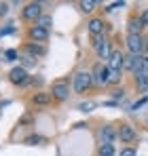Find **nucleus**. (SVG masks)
<instances>
[{"label":"nucleus","instance_id":"obj_1","mask_svg":"<svg viewBox=\"0 0 148 156\" xmlns=\"http://www.w3.org/2000/svg\"><path fill=\"white\" fill-rule=\"evenodd\" d=\"M91 89H95L91 70H76L72 76V91L76 95H87Z\"/></svg>","mask_w":148,"mask_h":156},{"label":"nucleus","instance_id":"obj_2","mask_svg":"<svg viewBox=\"0 0 148 156\" xmlns=\"http://www.w3.org/2000/svg\"><path fill=\"white\" fill-rule=\"evenodd\" d=\"M70 82L66 80V78H59V80H53L49 87V93L51 97H53V101L55 104H64V101H68L70 99Z\"/></svg>","mask_w":148,"mask_h":156},{"label":"nucleus","instance_id":"obj_3","mask_svg":"<svg viewBox=\"0 0 148 156\" xmlns=\"http://www.w3.org/2000/svg\"><path fill=\"white\" fill-rule=\"evenodd\" d=\"M110 30H112V26H110L104 17H99V15L89 17V21H87V32H89V36H108Z\"/></svg>","mask_w":148,"mask_h":156},{"label":"nucleus","instance_id":"obj_4","mask_svg":"<svg viewBox=\"0 0 148 156\" xmlns=\"http://www.w3.org/2000/svg\"><path fill=\"white\" fill-rule=\"evenodd\" d=\"M45 13H43V2H28V4H24V9H21V21L24 23H36L40 17H43Z\"/></svg>","mask_w":148,"mask_h":156},{"label":"nucleus","instance_id":"obj_5","mask_svg":"<svg viewBox=\"0 0 148 156\" xmlns=\"http://www.w3.org/2000/svg\"><path fill=\"white\" fill-rule=\"evenodd\" d=\"M91 74H93V84L95 89H104L108 87V78H110V68L102 61H95L93 68H91Z\"/></svg>","mask_w":148,"mask_h":156},{"label":"nucleus","instance_id":"obj_6","mask_svg":"<svg viewBox=\"0 0 148 156\" xmlns=\"http://www.w3.org/2000/svg\"><path fill=\"white\" fill-rule=\"evenodd\" d=\"M30 72L21 68V66H13L11 70H9V74H6V80L13 84V87H28V82H30Z\"/></svg>","mask_w":148,"mask_h":156},{"label":"nucleus","instance_id":"obj_7","mask_svg":"<svg viewBox=\"0 0 148 156\" xmlns=\"http://www.w3.org/2000/svg\"><path fill=\"white\" fill-rule=\"evenodd\" d=\"M125 30H127V36H142L144 34V21H142L138 11L129 13V17L125 21Z\"/></svg>","mask_w":148,"mask_h":156},{"label":"nucleus","instance_id":"obj_8","mask_svg":"<svg viewBox=\"0 0 148 156\" xmlns=\"http://www.w3.org/2000/svg\"><path fill=\"white\" fill-rule=\"evenodd\" d=\"M125 49L129 55H144L146 51V40L142 36H125Z\"/></svg>","mask_w":148,"mask_h":156},{"label":"nucleus","instance_id":"obj_9","mask_svg":"<svg viewBox=\"0 0 148 156\" xmlns=\"http://www.w3.org/2000/svg\"><path fill=\"white\" fill-rule=\"evenodd\" d=\"M119 139H121V144H127V146H131V144H135L138 141V129L131 125V122H121L119 127Z\"/></svg>","mask_w":148,"mask_h":156},{"label":"nucleus","instance_id":"obj_10","mask_svg":"<svg viewBox=\"0 0 148 156\" xmlns=\"http://www.w3.org/2000/svg\"><path fill=\"white\" fill-rule=\"evenodd\" d=\"M142 63H144V55H129V53H127V59H125V72H129L131 76H135V74L142 72Z\"/></svg>","mask_w":148,"mask_h":156},{"label":"nucleus","instance_id":"obj_11","mask_svg":"<svg viewBox=\"0 0 148 156\" xmlns=\"http://www.w3.org/2000/svg\"><path fill=\"white\" fill-rule=\"evenodd\" d=\"M49 36H51V32L43 30L40 26H36V23L28 27V38H30V42H38V44H45V42H49Z\"/></svg>","mask_w":148,"mask_h":156},{"label":"nucleus","instance_id":"obj_12","mask_svg":"<svg viewBox=\"0 0 148 156\" xmlns=\"http://www.w3.org/2000/svg\"><path fill=\"white\" fill-rule=\"evenodd\" d=\"M98 135H99V144H114V139H119V131L114 125H102Z\"/></svg>","mask_w":148,"mask_h":156},{"label":"nucleus","instance_id":"obj_13","mask_svg":"<svg viewBox=\"0 0 148 156\" xmlns=\"http://www.w3.org/2000/svg\"><path fill=\"white\" fill-rule=\"evenodd\" d=\"M125 59H127L125 51L114 49V51H112V55H110V59L106 61V66H108L110 70H123V72H125Z\"/></svg>","mask_w":148,"mask_h":156},{"label":"nucleus","instance_id":"obj_14","mask_svg":"<svg viewBox=\"0 0 148 156\" xmlns=\"http://www.w3.org/2000/svg\"><path fill=\"white\" fill-rule=\"evenodd\" d=\"M112 51H114V44H112V40L110 38H106L102 44H99L98 49H95V57H98V61H102V63H106L108 59H110V55H112Z\"/></svg>","mask_w":148,"mask_h":156},{"label":"nucleus","instance_id":"obj_15","mask_svg":"<svg viewBox=\"0 0 148 156\" xmlns=\"http://www.w3.org/2000/svg\"><path fill=\"white\" fill-rule=\"evenodd\" d=\"M30 104L36 105V108H47L53 104V97H51L49 91H36L32 97H30Z\"/></svg>","mask_w":148,"mask_h":156},{"label":"nucleus","instance_id":"obj_16","mask_svg":"<svg viewBox=\"0 0 148 156\" xmlns=\"http://www.w3.org/2000/svg\"><path fill=\"white\" fill-rule=\"evenodd\" d=\"M19 51H24L28 55H32V57H36V59H40V57L47 55V47L45 44H38V42H25Z\"/></svg>","mask_w":148,"mask_h":156},{"label":"nucleus","instance_id":"obj_17","mask_svg":"<svg viewBox=\"0 0 148 156\" xmlns=\"http://www.w3.org/2000/svg\"><path fill=\"white\" fill-rule=\"evenodd\" d=\"M133 87H135L138 93H146L148 91V74L146 72H140V74L133 76Z\"/></svg>","mask_w":148,"mask_h":156},{"label":"nucleus","instance_id":"obj_18","mask_svg":"<svg viewBox=\"0 0 148 156\" xmlns=\"http://www.w3.org/2000/svg\"><path fill=\"white\" fill-rule=\"evenodd\" d=\"M98 6H99V2H95V0H80V2H78V9H80L83 13L91 15V17H93V13H95Z\"/></svg>","mask_w":148,"mask_h":156},{"label":"nucleus","instance_id":"obj_19","mask_svg":"<svg viewBox=\"0 0 148 156\" xmlns=\"http://www.w3.org/2000/svg\"><path fill=\"white\" fill-rule=\"evenodd\" d=\"M24 144L25 146H43V144H47V137H43L38 133H30L24 137Z\"/></svg>","mask_w":148,"mask_h":156},{"label":"nucleus","instance_id":"obj_20","mask_svg":"<svg viewBox=\"0 0 148 156\" xmlns=\"http://www.w3.org/2000/svg\"><path fill=\"white\" fill-rule=\"evenodd\" d=\"M36 63H38L36 57H32V55H28V53H24V51H19V66H21V68L28 70V68H34Z\"/></svg>","mask_w":148,"mask_h":156},{"label":"nucleus","instance_id":"obj_21","mask_svg":"<svg viewBox=\"0 0 148 156\" xmlns=\"http://www.w3.org/2000/svg\"><path fill=\"white\" fill-rule=\"evenodd\" d=\"M123 70H110V78H108V87H119L123 82Z\"/></svg>","mask_w":148,"mask_h":156},{"label":"nucleus","instance_id":"obj_22","mask_svg":"<svg viewBox=\"0 0 148 156\" xmlns=\"http://www.w3.org/2000/svg\"><path fill=\"white\" fill-rule=\"evenodd\" d=\"M98 156H117V150L112 144H99L98 146Z\"/></svg>","mask_w":148,"mask_h":156},{"label":"nucleus","instance_id":"obj_23","mask_svg":"<svg viewBox=\"0 0 148 156\" xmlns=\"http://www.w3.org/2000/svg\"><path fill=\"white\" fill-rule=\"evenodd\" d=\"M36 26H40L43 30H47V32H51V26H53V17H51L49 13H45L38 21H36Z\"/></svg>","mask_w":148,"mask_h":156},{"label":"nucleus","instance_id":"obj_24","mask_svg":"<svg viewBox=\"0 0 148 156\" xmlns=\"http://www.w3.org/2000/svg\"><path fill=\"white\" fill-rule=\"evenodd\" d=\"M2 59L9 61V63H13V61L19 59V51H17V49H6V51L2 53Z\"/></svg>","mask_w":148,"mask_h":156},{"label":"nucleus","instance_id":"obj_25","mask_svg":"<svg viewBox=\"0 0 148 156\" xmlns=\"http://www.w3.org/2000/svg\"><path fill=\"white\" fill-rule=\"evenodd\" d=\"M119 156H138V150L133 146H125V148H121Z\"/></svg>","mask_w":148,"mask_h":156},{"label":"nucleus","instance_id":"obj_26","mask_svg":"<svg viewBox=\"0 0 148 156\" xmlns=\"http://www.w3.org/2000/svg\"><path fill=\"white\" fill-rule=\"evenodd\" d=\"M95 105L98 104H93V101H83V104H78V110L80 112H91V110H95Z\"/></svg>","mask_w":148,"mask_h":156},{"label":"nucleus","instance_id":"obj_27","mask_svg":"<svg viewBox=\"0 0 148 156\" xmlns=\"http://www.w3.org/2000/svg\"><path fill=\"white\" fill-rule=\"evenodd\" d=\"M144 104H148V95H146V97H142V99H138L135 104H131V108H129V110H131V112H138V110H140Z\"/></svg>","mask_w":148,"mask_h":156},{"label":"nucleus","instance_id":"obj_28","mask_svg":"<svg viewBox=\"0 0 148 156\" xmlns=\"http://www.w3.org/2000/svg\"><path fill=\"white\" fill-rule=\"evenodd\" d=\"M123 97H125V89H123V87H117V89L112 91V99L119 101V99H123Z\"/></svg>","mask_w":148,"mask_h":156},{"label":"nucleus","instance_id":"obj_29","mask_svg":"<svg viewBox=\"0 0 148 156\" xmlns=\"http://www.w3.org/2000/svg\"><path fill=\"white\" fill-rule=\"evenodd\" d=\"M9 11H11V4H9V2H0V19H2V17H6V15H9Z\"/></svg>","mask_w":148,"mask_h":156},{"label":"nucleus","instance_id":"obj_30","mask_svg":"<svg viewBox=\"0 0 148 156\" xmlns=\"http://www.w3.org/2000/svg\"><path fill=\"white\" fill-rule=\"evenodd\" d=\"M32 120H34V118H32L30 114H25V116H21V118H19V122H17V125H19V127H24V125H30Z\"/></svg>","mask_w":148,"mask_h":156},{"label":"nucleus","instance_id":"obj_31","mask_svg":"<svg viewBox=\"0 0 148 156\" xmlns=\"http://www.w3.org/2000/svg\"><path fill=\"white\" fill-rule=\"evenodd\" d=\"M140 17H142V21H144V27H148V6H144V9L140 11Z\"/></svg>","mask_w":148,"mask_h":156},{"label":"nucleus","instance_id":"obj_32","mask_svg":"<svg viewBox=\"0 0 148 156\" xmlns=\"http://www.w3.org/2000/svg\"><path fill=\"white\" fill-rule=\"evenodd\" d=\"M15 32V27L11 26V27H0V36H9V34H13Z\"/></svg>","mask_w":148,"mask_h":156},{"label":"nucleus","instance_id":"obj_33","mask_svg":"<svg viewBox=\"0 0 148 156\" xmlns=\"http://www.w3.org/2000/svg\"><path fill=\"white\" fill-rule=\"evenodd\" d=\"M40 82H43V80H40V78L32 76V78H30V82H28V84H30V87H38V84H40Z\"/></svg>","mask_w":148,"mask_h":156},{"label":"nucleus","instance_id":"obj_34","mask_svg":"<svg viewBox=\"0 0 148 156\" xmlns=\"http://www.w3.org/2000/svg\"><path fill=\"white\" fill-rule=\"evenodd\" d=\"M125 2H112V4H108V9L106 11H114V9H119V6H123Z\"/></svg>","mask_w":148,"mask_h":156},{"label":"nucleus","instance_id":"obj_35","mask_svg":"<svg viewBox=\"0 0 148 156\" xmlns=\"http://www.w3.org/2000/svg\"><path fill=\"white\" fill-rule=\"evenodd\" d=\"M142 72L148 74V55H144V63H142Z\"/></svg>","mask_w":148,"mask_h":156},{"label":"nucleus","instance_id":"obj_36","mask_svg":"<svg viewBox=\"0 0 148 156\" xmlns=\"http://www.w3.org/2000/svg\"><path fill=\"white\" fill-rule=\"evenodd\" d=\"M144 40H146V51H144V55H148V34L144 36Z\"/></svg>","mask_w":148,"mask_h":156},{"label":"nucleus","instance_id":"obj_37","mask_svg":"<svg viewBox=\"0 0 148 156\" xmlns=\"http://www.w3.org/2000/svg\"><path fill=\"white\" fill-rule=\"evenodd\" d=\"M2 53H4V51H2V49H0V57H2Z\"/></svg>","mask_w":148,"mask_h":156},{"label":"nucleus","instance_id":"obj_38","mask_svg":"<svg viewBox=\"0 0 148 156\" xmlns=\"http://www.w3.org/2000/svg\"><path fill=\"white\" fill-rule=\"evenodd\" d=\"M146 93H148V91H146Z\"/></svg>","mask_w":148,"mask_h":156}]
</instances>
